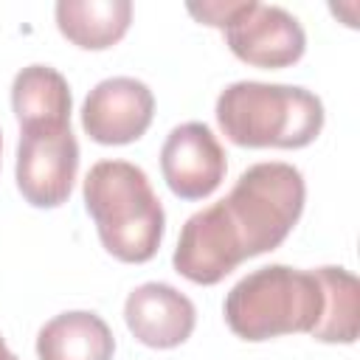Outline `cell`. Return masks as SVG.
Wrapping results in <instances>:
<instances>
[{"mask_svg":"<svg viewBox=\"0 0 360 360\" xmlns=\"http://www.w3.org/2000/svg\"><path fill=\"white\" fill-rule=\"evenodd\" d=\"M155 115L152 90L132 76L98 82L82 104V129L101 146H124L138 141Z\"/></svg>","mask_w":360,"mask_h":360,"instance_id":"cell-8","label":"cell"},{"mask_svg":"<svg viewBox=\"0 0 360 360\" xmlns=\"http://www.w3.org/2000/svg\"><path fill=\"white\" fill-rule=\"evenodd\" d=\"M214 112L222 135L248 149H304L323 129L321 98L298 84L233 82Z\"/></svg>","mask_w":360,"mask_h":360,"instance_id":"cell-3","label":"cell"},{"mask_svg":"<svg viewBox=\"0 0 360 360\" xmlns=\"http://www.w3.org/2000/svg\"><path fill=\"white\" fill-rule=\"evenodd\" d=\"M115 338L107 321L87 309L51 318L37 335L39 360H112Z\"/></svg>","mask_w":360,"mask_h":360,"instance_id":"cell-10","label":"cell"},{"mask_svg":"<svg viewBox=\"0 0 360 360\" xmlns=\"http://www.w3.org/2000/svg\"><path fill=\"white\" fill-rule=\"evenodd\" d=\"M304 202L307 183L292 163H253L228 197L186 219L172 264L194 284H219L245 259L276 250L301 219Z\"/></svg>","mask_w":360,"mask_h":360,"instance_id":"cell-1","label":"cell"},{"mask_svg":"<svg viewBox=\"0 0 360 360\" xmlns=\"http://www.w3.org/2000/svg\"><path fill=\"white\" fill-rule=\"evenodd\" d=\"M0 152H3V135H0Z\"/></svg>","mask_w":360,"mask_h":360,"instance_id":"cell-15","label":"cell"},{"mask_svg":"<svg viewBox=\"0 0 360 360\" xmlns=\"http://www.w3.org/2000/svg\"><path fill=\"white\" fill-rule=\"evenodd\" d=\"M70 87L51 65H28L11 82V110L20 129L31 127H70Z\"/></svg>","mask_w":360,"mask_h":360,"instance_id":"cell-11","label":"cell"},{"mask_svg":"<svg viewBox=\"0 0 360 360\" xmlns=\"http://www.w3.org/2000/svg\"><path fill=\"white\" fill-rule=\"evenodd\" d=\"M127 329L149 349H174L186 343L197 323V309L188 295L163 281L135 287L124 301Z\"/></svg>","mask_w":360,"mask_h":360,"instance_id":"cell-9","label":"cell"},{"mask_svg":"<svg viewBox=\"0 0 360 360\" xmlns=\"http://www.w3.org/2000/svg\"><path fill=\"white\" fill-rule=\"evenodd\" d=\"M222 31L231 53L253 68H290L307 51V34L301 22L281 6L236 0Z\"/></svg>","mask_w":360,"mask_h":360,"instance_id":"cell-6","label":"cell"},{"mask_svg":"<svg viewBox=\"0 0 360 360\" xmlns=\"http://www.w3.org/2000/svg\"><path fill=\"white\" fill-rule=\"evenodd\" d=\"M0 360H20V357L6 346V340H3V338H0Z\"/></svg>","mask_w":360,"mask_h":360,"instance_id":"cell-14","label":"cell"},{"mask_svg":"<svg viewBox=\"0 0 360 360\" xmlns=\"http://www.w3.org/2000/svg\"><path fill=\"white\" fill-rule=\"evenodd\" d=\"M59 34L84 51L112 48L132 22L129 0H59L56 8Z\"/></svg>","mask_w":360,"mask_h":360,"instance_id":"cell-12","label":"cell"},{"mask_svg":"<svg viewBox=\"0 0 360 360\" xmlns=\"http://www.w3.org/2000/svg\"><path fill=\"white\" fill-rule=\"evenodd\" d=\"M79 174V141L70 127H31L17 143V188L34 208H59Z\"/></svg>","mask_w":360,"mask_h":360,"instance_id":"cell-5","label":"cell"},{"mask_svg":"<svg viewBox=\"0 0 360 360\" xmlns=\"http://www.w3.org/2000/svg\"><path fill=\"white\" fill-rule=\"evenodd\" d=\"M323 287V315L309 332L321 343H354L360 332V281L346 267H315Z\"/></svg>","mask_w":360,"mask_h":360,"instance_id":"cell-13","label":"cell"},{"mask_svg":"<svg viewBox=\"0 0 360 360\" xmlns=\"http://www.w3.org/2000/svg\"><path fill=\"white\" fill-rule=\"evenodd\" d=\"M160 172L180 200H205L225 180V149L202 121L174 127L160 146Z\"/></svg>","mask_w":360,"mask_h":360,"instance_id":"cell-7","label":"cell"},{"mask_svg":"<svg viewBox=\"0 0 360 360\" xmlns=\"http://www.w3.org/2000/svg\"><path fill=\"white\" fill-rule=\"evenodd\" d=\"M82 197L110 256L143 264L160 250L166 214L141 166L129 160L93 163L82 183Z\"/></svg>","mask_w":360,"mask_h":360,"instance_id":"cell-2","label":"cell"},{"mask_svg":"<svg viewBox=\"0 0 360 360\" xmlns=\"http://www.w3.org/2000/svg\"><path fill=\"white\" fill-rule=\"evenodd\" d=\"M323 287L315 270L267 264L239 278L225 295L228 329L250 343L312 332L323 315Z\"/></svg>","mask_w":360,"mask_h":360,"instance_id":"cell-4","label":"cell"}]
</instances>
